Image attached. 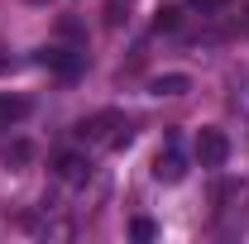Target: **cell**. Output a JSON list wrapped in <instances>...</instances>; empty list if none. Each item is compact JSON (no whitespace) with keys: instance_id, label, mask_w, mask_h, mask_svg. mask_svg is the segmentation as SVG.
<instances>
[{"instance_id":"3957f363","label":"cell","mask_w":249,"mask_h":244,"mask_svg":"<svg viewBox=\"0 0 249 244\" xmlns=\"http://www.w3.org/2000/svg\"><path fill=\"white\" fill-rule=\"evenodd\" d=\"M196 158H201V168H225V158H230V134L225 129H196Z\"/></svg>"},{"instance_id":"9c48e42d","label":"cell","mask_w":249,"mask_h":244,"mask_svg":"<svg viewBox=\"0 0 249 244\" xmlns=\"http://www.w3.org/2000/svg\"><path fill=\"white\" fill-rule=\"evenodd\" d=\"M129 5L134 0H106V29H120L124 19H129Z\"/></svg>"},{"instance_id":"277c9868","label":"cell","mask_w":249,"mask_h":244,"mask_svg":"<svg viewBox=\"0 0 249 244\" xmlns=\"http://www.w3.org/2000/svg\"><path fill=\"white\" fill-rule=\"evenodd\" d=\"M53 173H58V182H67V187H87L91 158H87V153H58V158H53Z\"/></svg>"},{"instance_id":"4fadbf2b","label":"cell","mask_w":249,"mask_h":244,"mask_svg":"<svg viewBox=\"0 0 249 244\" xmlns=\"http://www.w3.org/2000/svg\"><path fill=\"white\" fill-rule=\"evenodd\" d=\"M5 72H15V58H5V43H0V77Z\"/></svg>"},{"instance_id":"30bf717a","label":"cell","mask_w":249,"mask_h":244,"mask_svg":"<svg viewBox=\"0 0 249 244\" xmlns=\"http://www.w3.org/2000/svg\"><path fill=\"white\" fill-rule=\"evenodd\" d=\"M29 158H34V144H24V139H15V144H5V163H10V168H24Z\"/></svg>"},{"instance_id":"5b68a950","label":"cell","mask_w":249,"mask_h":244,"mask_svg":"<svg viewBox=\"0 0 249 244\" xmlns=\"http://www.w3.org/2000/svg\"><path fill=\"white\" fill-rule=\"evenodd\" d=\"M154 177H158V182H168V187H178V182L187 177V158L178 153V144L158 149V158H154Z\"/></svg>"},{"instance_id":"52a82bcc","label":"cell","mask_w":249,"mask_h":244,"mask_svg":"<svg viewBox=\"0 0 249 244\" xmlns=\"http://www.w3.org/2000/svg\"><path fill=\"white\" fill-rule=\"evenodd\" d=\"M24 115H29V101H24V96H0V129L19 124Z\"/></svg>"},{"instance_id":"8992f818","label":"cell","mask_w":249,"mask_h":244,"mask_svg":"<svg viewBox=\"0 0 249 244\" xmlns=\"http://www.w3.org/2000/svg\"><path fill=\"white\" fill-rule=\"evenodd\" d=\"M149 91L154 96H182V91H192V77L187 72H163V77L149 82Z\"/></svg>"},{"instance_id":"6da1fadb","label":"cell","mask_w":249,"mask_h":244,"mask_svg":"<svg viewBox=\"0 0 249 244\" xmlns=\"http://www.w3.org/2000/svg\"><path fill=\"white\" fill-rule=\"evenodd\" d=\"M72 134H77L87 149H124V144L134 139V129H129V120H124L120 110H96V115H87Z\"/></svg>"},{"instance_id":"ba28073f","label":"cell","mask_w":249,"mask_h":244,"mask_svg":"<svg viewBox=\"0 0 249 244\" xmlns=\"http://www.w3.org/2000/svg\"><path fill=\"white\" fill-rule=\"evenodd\" d=\"M182 24V5H158L154 10V29L163 34V29H178Z\"/></svg>"},{"instance_id":"7a4b0ae2","label":"cell","mask_w":249,"mask_h":244,"mask_svg":"<svg viewBox=\"0 0 249 244\" xmlns=\"http://www.w3.org/2000/svg\"><path fill=\"white\" fill-rule=\"evenodd\" d=\"M34 62H38V67H48V72H58L62 82L82 77V67H87L82 48H62V43H48V48H38V53H34Z\"/></svg>"},{"instance_id":"7c38bea8","label":"cell","mask_w":249,"mask_h":244,"mask_svg":"<svg viewBox=\"0 0 249 244\" xmlns=\"http://www.w3.org/2000/svg\"><path fill=\"white\" fill-rule=\"evenodd\" d=\"M196 15H220V10H230V0H187Z\"/></svg>"},{"instance_id":"8fae6325","label":"cell","mask_w":249,"mask_h":244,"mask_svg":"<svg viewBox=\"0 0 249 244\" xmlns=\"http://www.w3.org/2000/svg\"><path fill=\"white\" fill-rule=\"evenodd\" d=\"M129 235H134V240H154L158 225L149 220V215H134V220H129Z\"/></svg>"},{"instance_id":"5bb4252c","label":"cell","mask_w":249,"mask_h":244,"mask_svg":"<svg viewBox=\"0 0 249 244\" xmlns=\"http://www.w3.org/2000/svg\"><path fill=\"white\" fill-rule=\"evenodd\" d=\"M29 5H48V0H29Z\"/></svg>"}]
</instances>
